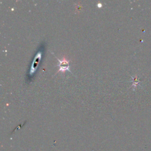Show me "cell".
I'll list each match as a JSON object with an SVG mask.
<instances>
[{"label":"cell","instance_id":"cell-1","mask_svg":"<svg viewBox=\"0 0 151 151\" xmlns=\"http://www.w3.org/2000/svg\"><path fill=\"white\" fill-rule=\"evenodd\" d=\"M57 60L59 61V64L58 65V66L59 67V69L57 73L61 72L63 73H64L66 71L71 72L69 65L70 61L65 57H63L61 60H60L58 58H57Z\"/></svg>","mask_w":151,"mask_h":151}]
</instances>
